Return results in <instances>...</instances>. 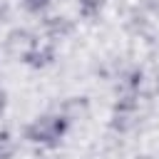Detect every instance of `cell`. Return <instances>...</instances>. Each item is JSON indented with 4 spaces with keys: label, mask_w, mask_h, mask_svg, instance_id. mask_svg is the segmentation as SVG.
Listing matches in <instances>:
<instances>
[{
    "label": "cell",
    "mask_w": 159,
    "mask_h": 159,
    "mask_svg": "<svg viewBox=\"0 0 159 159\" xmlns=\"http://www.w3.org/2000/svg\"><path fill=\"white\" fill-rule=\"evenodd\" d=\"M102 5H104V0H77L80 17H84L87 22H94L102 12Z\"/></svg>",
    "instance_id": "8992f818"
},
{
    "label": "cell",
    "mask_w": 159,
    "mask_h": 159,
    "mask_svg": "<svg viewBox=\"0 0 159 159\" xmlns=\"http://www.w3.org/2000/svg\"><path fill=\"white\" fill-rule=\"evenodd\" d=\"M37 35L32 32V30H27V27H15V30H10L7 35H5V52L12 57V60H20V62H25L27 60V55L37 47Z\"/></svg>",
    "instance_id": "3957f363"
},
{
    "label": "cell",
    "mask_w": 159,
    "mask_h": 159,
    "mask_svg": "<svg viewBox=\"0 0 159 159\" xmlns=\"http://www.w3.org/2000/svg\"><path fill=\"white\" fill-rule=\"evenodd\" d=\"M52 60H55V42L47 40V42H37V47L27 55L25 65L32 67V70H42V67L52 65Z\"/></svg>",
    "instance_id": "277c9868"
},
{
    "label": "cell",
    "mask_w": 159,
    "mask_h": 159,
    "mask_svg": "<svg viewBox=\"0 0 159 159\" xmlns=\"http://www.w3.org/2000/svg\"><path fill=\"white\" fill-rule=\"evenodd\" d=\"M137 122H139V94H119L109 114V127L119 134H127L137 127Z\"/></svg>",
    "instance_id": "7a4b0ae2"
},
{
    "label": "cell",
    "mask_w": 159,
    "mask_h": 159,
    "mask_svg": "<svg viewBox=\"0 0 159 159\" xmlns=\"http://www.w3.org/2000/svg\"><path fill=\"white\" fill-rule=\"evenodd\" d=\"M5 107H7V92L0 87V114L5 112Z\"/></svg>",
    "instance_id": "9c48e42d"
},
{
    "label": "cell",
    "mask_w": 159,
    "mask_h": 159,
    "mask_svg": "<svg viewBox=\"0 0 159 159\" xmlns=\"http://www.w3.org/2000/svg\"><path fill=\"white\" fill-rule=\"evenodd\" d=\"M17 149V142L10 129H0V159H12Z\"/></svg>",
    "instance_id": "52a82bcc"
},
{
    "label": "cell",
    "mask_w": 159,
    "mask_h": 159,
    "mask_svg": "<svg viewBox=\"0 0 159 159\" xmlns=\"http://www.w3.org/2000/svg\"><path fill=\"white\" fill-rule=\"evenodd\" d=\"M42 25H45V35L50 37V42H57V40H62V37H67V35L72 32V20H67V17H62V15H57V17H45Z\"/></svg>",
    "instance_id": "5b68a950"
},
{
    "label": "cell",
    "mask_w": 159,
    "mask_h": 159,
    "mask_svg": "<svg viewBox=\"0 0 159 159\" xmlns=\"http://www.w3.org/2000/svg\"><path fill=\"white\" fill-rule=\"evenodd\" d=\"M20 2H22L25 12H30V15H45L52 5V0H20Z\"/></svg>",
    "instance_id": "ba28073f"
},
{
    "label": "cell",
    "mask_w": 159,
    "mask_h": 159,
    "mask_svg": "<svg viewBox=\"0 0 159 159\" xmlns=\"http://www.w3.org/2000/svg\"><path fill=\"white\" fill-rule=\"evenodd\" d=\"M72 122L62 114V112H55V114H40L35 117L27 127H25V139L32 142V144H40L45 149H55L62 144V139L67 137Z\"/></svg>",
    "instance_id": "6da1fadb"
}]
</instances>
